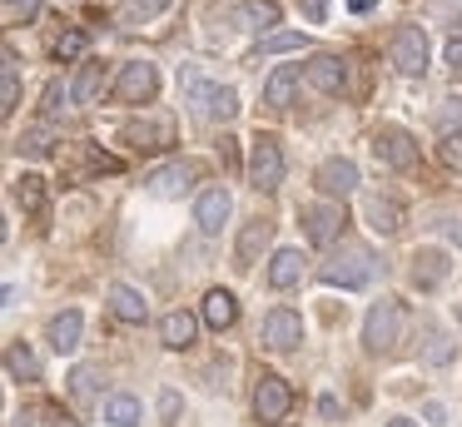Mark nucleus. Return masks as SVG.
Returning a JSON list of instances; mask_svg holds the SVG:
<instances>
[{"label": "nucleus", "instance_id": "obj_11", "mask_svg": "<svg viewBox=\"0 0 462 427\" xmlns=\"http://www.w3.org/2000/svg\"><path fill=\"white\" fill-rule=\"evenodd\" d=\"M263 348H273V353H289V348L303 343V318L293 313V308H273L269 318H263Z\"/></svg>", "mask_w": 462, "mask_h": 427}, {"label": "nucleus", "instance_id": "obj_40", "mask_svg": "<svg viewBox=\"0 0 462 427\" xmlns=\"http://www.w3.org/2000/svg\"><path fill=\"white\" fill-rule=\"evenodd\" d=\"M45 427H80L65 407H45Z\"/></svg>", "mask_w": 462, "mask_h": 427}, {"label": "nucleus", "instance_id": "obj_38", "mask_svg": "<svg viewBox=\"0 0 462 427\" xmlns=\"http://www.w3.org/2000/svg\"><path fill=\"white\" fill-rule=\"evenodd\" d=\"M448 357H452V338L432 328L428 333V363H448Z\"/></svg>", "mask_w": 462, "mask_h": 427}, {"label": "nucleus", "instance_id": "obj_27", "mask_svg": "<svg viewBox=\"0 0 462 427\" xmlns=\"http://www.w3.org/2000/svg\"><path fill=\"white\" fill-rule=\"evenodd\" d=\"M368 224L378 228V234H398L402 228V204L398 199H368Z\"/></svg>", "mask_w": 462, "mask_h": 427}, {"label": "nucleus", "instance_id": "obj_6", "mask_svg": "<svg viewBox=\"0 0 462 427\" xmlns=\"http://www.w3.org/2000/svg\"><path fill=\"white\" fill-rule=\"evenodd\" d=\"M299 224H303V234H309V244H313V248H333L348 218H343V209H338V204H309V209L299 214Z\"/></svg>", "mask_w": 462, "mask_h": 427}, {"label": "nucleus", "instance_id": "obj_4", "mask_svg": "<svg viewBox=\"0 0 462 427\" xmlns=\"http://www.w3.org/2000/svg\"><path fill=\"white\" fill-rule=\"evenodd\" d=\"M249 184L259 189V194H269V189L283 184V149L273 135H259L249 149Z\"/></svg>", "mask_w": 462, "mask_h": 427}, {"label": "nucleus", "instance_id": "obj_24", "mask_svg": "<svg viewBox=\"0 0 462 427\" xmlns=\"http://www.w3.org/2000/svg\"><path fill=\"white\" fill-rule=\"evenodd\" d=\"M15 105H21V55L5 50V65H0V109L15 115Z\"/></svg>", "mask_w": 462, "mask_h": 427}, {"label": "nucleus", "instance_id": "obj_2", "mask_svg": "<svg viewBox=\"0 0 462 427\" xmlns=\"http://www.w3.org/2000/svg\"><path fill=\"white\" fill-rule=\"evenodd\" d=\"M180 89L199 105V115H209V119H234L239 115V95H234L229 85H204L194 70H180Z\"/></svg>", "mask_w": 462, "mask_h": 427}, {"label": "nucleus", "instance_id": "obj_41", "mask_svg": "<svg viewBox=\"0 0 462 427\" xmlns=\"http://www.w3.org/2000/svg\"><path fill=\"white\" fill-rule=\"evenodd\" d=\"M299 10H303V15L313 20V25H319V20L328 15V0H299Z\"/></svg>", "mask_w": 462, "mask_h": 427}, {"label": "nucleus", "instance_id": "obj_19", "mask_svg": "<svg viewBox=\"0 0 462 427\" xmlns=\"http://www.w3.org/2000/svg\"><path fill=\"white\" fill-rule=\"evenodd\" d=\"M448 254H442V248H418V254H412V283L418 288H438L442 278H448Z\"/></svg>", "mask_w": 462, "mask_h": 427}, {"label": "nucleus", "instance_id": "obj_37", "mask_svg": "<svg viewBox=\"0 0 462 427\" xmlns=\"http://www.w3.org/2000/svg\"><path fill=\"white\" fill-rule=\"evenodd\" d=\"M41 15V0H5V25H25Z\"/></svg>", "mask_w": 462, "mask_h": 427}, {"label": "nucleus", "instance_id": "obj_15", "mask_svg": "<svg viewBox=\"0 0 462 427\" xmlns=\"http://www.w3.org/2000/svg\"><path fill=\"white\" fill-rule=\"evenodd\" d=\"M80 333H85V318L75 313V308L55 313V318H51V328H45V338H51L55 353H75V348H80Z\"/></svg>", "mask_w": 462, "mask_h": 427}, {"label": "nucleus", "instance_id": "obj_7", "mask_svg": "<svg viewBox=\"0 0 462 427\" xmlns=\"http://www.w3.org/2000/svg\"><path fill=\"white\" fill-rule=\"evenodd\" d=\"M289 407H293V387L279 373H263L259 387H254V413H259V422H283Z\"/></svg>", "mask_w": 462, "mask_h": 427}, {"label": "nucleus", "instance_id": "obj_28", "mask_svg": "<svg viewBox=\"0 0 462 427\" xmlns=\"http://www.w3.org/2000/svg\"><path fill=\"white\" fill-rule=\"evenodd\" d=\"M105 422H115V427H140V397L115 393L110 403H105Z\"/></svg>", "mask_w": 462, "mask_h": 427}, {"label": "nucleus", "instance_id": "obj_43", "mask_svg": "<svg viewBox=\"0 0 462 427\" xmlns=\"http://www.w3.org/2000/svg\"><path fill=\"white\" fill-rule=\"evenodd\" d=\"M448 65H452V70H462V35H452V40H448Z\"/></svg>", "mask_w": 462, "mask_h": 427}, {"label": "nucleus", "instance_id": "obj_20", "mask_svg": "<svg viewBox=\"0 0 462 427\" xmlns=\"http://www.w3.org/2000/svg\"><path fill=\"white\" fill-rule=\"evenodd\" d=\"M110 308H115V318H125V323H144V318H150L144 293H140V288H130V283H115L110 288Z\"/></svg>", "mask_w": 462, "mask_h": 427}, {"label": "nucleus", "instance_id": "obj_3", "mask_svg": "<svg viewBox=\"0 0 462 427\" xmlns=\"http://www.w3.org/2000/svg\"><path fill=\"white\" fill-rule=\"evenodd\" d=\"M398 333H402V303L398 298H378V303L368 308V323H363L368 353H388V348L398 343Z\"/></svg>", "mask_w": 462, "mask_h": 427}, {"label": "nucleus", "instance_id": "obj_34", "mask_svg": "<svg viewBox=\"0 0 462 427\" xmlns=\"http://www.w3.org/2000/svg\"><path fill=\"white\" fill-rule=\"evenodd\" d=\"M289 50H303V35L299 30H273V35L259 45V55H289Z\"/></svg>", "mask_w": 462, "mask_h": 427}, {"label": "nucleus", "instance_id": "obj_23", "mask_svg": "<svg viewBox=\"0 0 462 427\" xmlns=\"http://www.w3.org/2000/svg\"><path fill=\"white\" fill-rule=\"evenodd\" d=\"M303 278V254L299 248H279V254L269 258V283L273 288H293Z\"/></svg>", "mask_w": 462, "mask_h": 427}, {"label": "nucleus", "instance_id": "obj_8", "mask_svg": "<svg viewBox=\"0 0 462 427\" xmlns=\"http://www.w3.org/2000/svg\"><path fill=\"white\" fill-rule=\"evenodd\" d=\"M373 154H378L388 169H412L418 164V144H412V135L398 129V125H383L378 135H373Z\"/></svg>", "mask_w": 462, "mask_h": 427}, {"label": "nucleus", "instance_id": "obj_36", "mask_svg": "<svg viewBox=\"0 0 462 427\" xmlns=\"http://www.w3.org/2000/svg\"><path fill=\"white\" fill-rule=\"evenodd\" d=\"M55 60H75V55H85V30H65V35H55Z\"/></svg>", "mask_w": 462, "mask_h": 427}, {"label": "nucleus", "instance_id": "obj_1", "mask_svg": "<svg viewBox=\"0 0 462 427\" xmlns=\"http://www.w3.org/2000/svg\"><path fill=\"white\" fill-rule=\"evenodd\" d=\"M323 283H343V288H363L373 278V254L363 244H343L338 254H328V264L319 268Z\"/></svg>", "mask_w": 462, "mask_h": 427}, {"label": "nucleus", "instance_id": "obj_25", "mask_svg": "<svg viewBox=\"0 0 462 427\" xmlns=\"http://www.w3.org/2000/svg\"><path fill=\"white\" fill-rule=\"evenodd\" d=\"M194 328H199V323H194V313H184V308H180V313H164V323H160L164 348H189L194 343Z\"/></svg>", "mask_w": 462, "mask_h": 427}, {"label": "nucleus", "instance_id": "obj_18", "mask_svg": "<svg viewBox=\"0 0 462 427\" xmlns=\"http://www.w3.org/2000/svg\"><path fill=\"white\" fill-rule=\"evenodd\" d=\"M234 318H239V298H234L229 288H209V293H204V323H209L214 333H224V328H234Z\"/></svg>", "mask_w": 462, "mask_h": 427}, {"label": "nucleus", "instance_id": "obj_32", "mask_svg": "<svg viewBox=\"0 0 462 427\" xmlns=\"http://www.w3.org/2000/svg\"><path fill=\"white\" fill-rule=\"evenodd\" d=\"M41 199H45V179L41 174H21V179H15V204L41 209Z\"/></svg>", "mask_w": 462, "mask_h": 427}, {"label": "nucleus", "instance_id": "obj_5", "mask_svg": "<svg viewBox=\"0 0 462 427\" xmlns=\"http://www.w3.org/2000/svg\"><path fill=\"white\" fill-rule=\"evenodd\" d=\"M388 55H393V65H398L402 75H422V70H428V35H422V25H398L393 30Z\"/></svg>", "mask_w": 462, "mask_h": 427}, {"label": "nucleus", "instance_id": "obj_22", "mask_svg": "<svg viewBox=\"0 0 462 427\" xmlns=\"http://www.w3.org/2000/svg\"><path fill=\"white\" fill-rule=\"evenodd\" d=\"M70 89H75V105H95L105 95V60H85Z\"/></svg>", "mask_w": 462, "mask_h": 427}, {"label": "nucleus", "instance_id": "obj_10", "mask_svg": "<svg viewBox=\"0 0 462 427\" xmlns=\"http://www.w3.org/2000/svg\"><path fill=\"white\" fill-rule=\"evenodd\" d=\"M125 139H130L134 149H144V154H154V149H170V144H174V119H170V115L130 119V125H125Z\"/></svg>", "mask_w": 462, "mask_h": 427}, {"label": "nucleus", "instance_id": "obj_12", "mask_svg": "<svg viewBox=\"0 0 462 427\" xmlns=\"http://www.w3.org/2000/svg\"><path fill=\"white\" fill-rule=\"evenodd\" d=\"M313 184H319L328 199H343V194H353V189H358V164H353V159H343V154H333V159H323V164H319Z\"/></svg>", "mask_w": 462, "mask_h": 427}, {"label": "nucleus", "instance_id": "obj_45", "mask_svg": "<svg viewBox=\"0 0 462 427\" xmlns=\"http://www.w3.org/2000/svg\"><path fill=\"white\" fill-rule=\"evenodd\" d=\"M388 427H412V422H408V417H393V422H388Z\"/></svg>", "mask_w": 462, "mask_h": 427}, {"label": "nucleus", "instance_id": "obj_31", "mask_svg": "<svg viewBox=\"0 0 462 427\" xmlns=\"http://www.w3.org/2000/svg\"><path fill=\"white\" fill-rule=\"evenodd\" d=\"M15 149L21 154H31V159H45L55 149V135H51V125H35V129H25L21 139H15Z\"/></svg>", "mask_w": 462, "mask_h": 427}, {"label": "nucleus", "instance_id": "obj_35", "mask_svg": "<svg viewBox=\"0 0 462 427\" xmlns=\"http://www.w3.org/2000/svg\"><path fill=\"white\" fill-rule=\"evenodd\" d=\"M65 95L75 99V89H65L60 79H51V85H45V95H41V115H45V119H55V115L65 109Z\"/></svg>", "mask_w": 462, "mask_h": 427}, {"label": "nucleus", "instance_id": "obj_42", "mask_svg": "<svg viewBox=\"0 0 462 427\" xmlns=\"http://www.w3.org/2000/svg\"><path fill=\"white\" fill-rule=\"evenodd\" d=\"M160 413H164V422H174V417H180V393H164L160 397Z\"/></svg>", "mask_w": 462, "mask_h": 427}, {"label": "nucleus", "instance_id": "obj_16", "mask_svg": "<svg viewBox=\"0 0 462 427\" xmlns=\"http://www.w3.org/2000/svg\"><path fill=\"white\" fill-rule=\"evenodd\" d=\"M299 65H279L269 79H263V105L269 109H289L293 105V89H299Z\"/></svg>", "mask_w": 462, "mask_h": 427}, {"label": "nucleus", "instance_id": "obj_21", "mask_svg": "<svg viewBox=\"0 0 462 427\" xmlns=\"http://www.w3.org/2000/svg\"><path fill=\"white\" fill-rule=\"evenodd\" d=\"M229 20L244 30H263V25H279V5L273 0H244V5L229 10Z\"/></svg>", "mask_w": 462, "mask_h": 427}, {"label": "nucleus", "instance_id": "obj_29", "mask_svg": "<svg viewBox=\"0 0 462 427\" xmlns=\"http://www.w3.org/2000/svg\"><path fill=\"white\" fill-rule=\"evenodd\" d=\"M189 179H199V164H170L150 184H154V194H180V189H189Z\"/></svg>", "mask_w": 462, "mask_h": 427}, {"label": "nucleus", "instance_id": "obj_9", "mask_svg": "<svg viewBox=\"0 0 462 427\" xmlns=\"http://www.w3.org/2000/svg\"><path fill=\"white\" fill-rule=\"evenodd\" d=\"M154 89H160V75L144 60H130L115 79V99H125V105H144V99H154Z\"/></svg>", "mask_w": 462, "mask_h": 427}, {"label": "nucleus", "instance_id": "obj_13", "mask_svg": "<svg viewBox=\"0 0 462 427\" xmlns=\"http://www.w3.org/2000/svg\"><path fill=\"white\" fill-rule=\"evenodd\" d=\"M229 214H234V199H229V189H224V184L204 189L199 204H194V218H199L204 234H219V228L229 224Z\"/></svg>", "mask_w": 462, "mask_h": 427}, {"label": "nucleus", "instance_id": "obj_44", "mask_svg": "<svg viewBox=\"0 0 462 427\" xmlns=\"http://www.w3.org/2000/svg\"><path fill=\"white\" fill-rule=\"evenodd\" d=\"M422 417H428V422H442L448 413H442V403H428V407H422Z\"/></svg>", "mask_w": 462, "mask_h": 427}, {"label": "nucleus", "instance_id": "obj_26", "mask_svg": "<svg viewBox=\"0 0 462 427\" xmlns=\"http://www.w3.org/2000/svg\"><path fill=\"white\" fill-rule=\"evenodd\" d=\"M5 367H11L15 383H35V377H41V363H35V353L21 343V338H15V343H5Z\"/></svg>", "mask_w": 462, "mask_h": 427}, {"label": "nucleus", "instance_id": "obj_39", "mask_svg": "<svg viewBox=\"0 0 462 427\" xmlns=\"http://www.w3.org/2000/svg\"><path fill=\"white\" fill-rule=\"evenodd\" d=\"M170 0H125V15H160Z\"/></svg>", "mask_w": 462, "mask_h": 427}, {"label": "nucleus", "instance_id": "obj_17", "mask_svg": "<svg viewBox=\"0 0 462 427\" xmlns=\"http://www.w3.org/2000/svg\"><path fill=\"white\" fill-rule=\"evenodd\" d=\"M273 238V224L269 218H249L244 224V234H239V248H234V258H239V268H254L259 264V254H263V244Z\"/></svg>", "mask_w": 462, "mask_h": 427}, {"label": "nucleus", "instance_id": "obj_33", "mask_svg": "<svg viewBox=\"0 0 462 427\" xmlns=\"http://www.w3.org/2000/svg\"><path fill=\"white\" fill-rule=\"evenodd\" d=\"M100 383H105V373H100V367H90V363L70 373V393L75 397H95V393H100Z\"/></svg>", "mask_w": 462, "mask_h": 427}, {"label": "nucleus", "instance_id": "obj_14", "mask_svg": "<svg viewBox=\"0 0 462 427\" xmlns=\"http://www.w3.org/2000/svg\"><path fill=\"white\" fill-rule=\"evenodd\" d=\"M303 75H309L313 89H323V95H338L343 79H348V65H343L338 55H313L309 65H303Z\"/></svg>", "mask_w": 462, "mask_h": 427}, {"label": "nucleus", "instance_id": "obj_30", "mask_svg": "<svg viewBox=\"0 0 462 427\" xmlns=\"http://www.w3.org/2000/svg\"><path fill=\"white\" fill-rule=\"evenodd\" d=\"M442 159H448L452 169H462V109H452V115L442 119Z\"/></svg>", "mask_w": 462, "mask_h": 427}]
</instances>
